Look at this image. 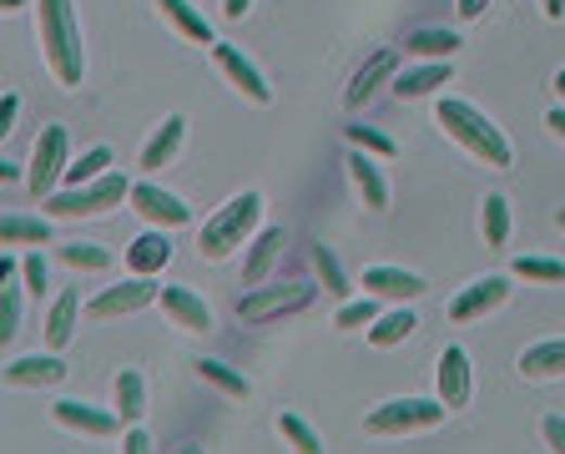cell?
Returning <instances> with one entry per match:
<instances>
[{
  "mask_svg": "<svg viewBox=\"0 0 565 454\" xmlns=\"http://www.w3.org/2000/svg\"><path fill=\"white\" fill-rule=\"evenodd\" d=\"M131 197V182L121 172H106L87 187H66L46 197V218H97V212H112L116 203Z\"/></svg>",
  "mask_w": 565,
  "mask_h": 454,
  "instance_id": "277c9868",
  "label": "cell"
},
{
  "mask_svg": "<svg viewBox=\"0 0 565 454\" xmlns=\"http://www.w3.org/2000/svg\"><path fill=\"white\" fill-rule=\"evenodd\" d=\"M121 454H152V434L131 425V429H127V444H121Z\"/></svg>",
  "mask_w": 565,
  "mask_h": 454,
  "instance_id": "b9f144b4",
  "label": "cell"
},
{
  "mask_svg": "<svg viewBox=\"0 0 565 454\" xmlns=\"http://www.w3.org/2000/svg\"><path fill=\"white\" fill-rule=\"evenodd\" d=\"M515 278L565 283V263H561V258H540V252H521V258H515Z\"/></svg>",
  "mask_w": 565,
  "mask_h": 454,
  "instance_id": "d6a6232c",
  "label": "cell"
},
{
  "mask_svg": "<svg viewBox=\"0 0 565 454\" xmlns=\"http://www.w3.org/2000/svg\"><path fill=\"white\" fill-rule=\"evenodd\" d=\"M15 112H21V96H11V91H5V102H0V132H11Z\"/></svg>",
  "mask_w": 565,
  "mask_h": 454,
  "instance_id": "7bdbcfd3",
  "label": "cell"
},
{
  "mask_svg": "<svg viewBox=\"0 0 565 454\" xmlns=\"http://www.w3.org/2000/svg\"><path fill=\"white\" fill-rule=\"evenodd\" d=\"M540 434H545L551 454H565V419H561V414H545V425H540Z\"/></svg>",
  "mask_w": 565,
  "mask_h": 454,
  "instance_id": "60d3db41",
  "label": "cell"
},
{
  "mask_svg": "<svg viewBox=\"0 0 565 454\" xmlns=\"http://www.w3.org/2000/svg\"><path fill=\"white\" fill-rule=\"evenodd\" d=\"M555 91H561V96H565V66H561V72H555Z\"/></svg>",
  "mask_w": 565,
  "mask_h": 454,
  "instance_id": "c3c4849f",
  "label": "cell"
},
{
  "mask_svg": "<svg viewBox=\"0 0 565 454\" xmlns=\"http://www.w3.org/2000/svg\"><path fill=\"white\" fill-rule=\"evenodd\" d=\"M76 313H81V298H76V288H66V294L51 303V313H46V349H51V353H61L66 343H72Z\"/></svg>",
  "mask_w": 565,
  "mask_h": 454,
  "instance_id": "603a6c76",
  "label": "cell"
},
{
  "mask_svg": "<svg viewBox=\"0 0 565 454\" xmlns=\"http://www.w3.org/2000/svg\"><path fill=\"white\" fill-rule=\"evenodd\" d=\"M177 454H203V450H192V444H188V450H177Z\"/></svg>",
  "mask_w": 565,
  "mask_h": 454,
  "instance_id": "816d5d0a",
  "label": "cell"
},
{
  "mask_svg": "<svg viewBox=\"0 0 565 454\" xmlns=\"http://www.w3.org/2000/svg\"><path fill=\"white\" fill-rule=\"evenodd\" d=\"M363 288L374 298H399V303H409V298L424 294V278L420 273H405V268H363Z\"/></svg>",
  "mask_w": 565,
  "mask_h": 454,
  "instance_id": "d6986e66",
  "label": "cell"
},
{
  "mask_svg": "<svg viewBox=\"0 0 565 454\" xmlns=\"http://www.w3.org/2000/svg\"><path fill=\"white\" fill-rule=\"evenodd\" d=\"M545 127H551V132L565 142V106H551V112H545Z\"/></svg>",
  "mask_w": 565,
  "mask_h": 454,
  "instance_id": "f6af8a7d",
  "label": "cell"
},
{
  "mask_svg": "<svg viewBox=\"0 0 565 454\" xmlns=\"http://www.w3.org/2000/svg\"><path fill=\"white\" fill-rule=\"evenodd\" d=\"M278 434L293 444V454H323V440L304 425V419H298V414H288V410L278 414Z\"/></svg>",
  "mask_w": 565,
  "mask_h": 454,
  "instance_id": "836d02e7",
  "label": "cell"
},
{
  "mask_svg": "<svg viewBox=\"0 0 565 454\" xmlns=\"http://www.w3.org/2000/svg\"><path fill=\"white\" fill-rule=\"evenodd\" d=\"M435 389H439V399H445V410H464L470 394H475V379H470V353H464L460 343H450V349L439 353Z\"/></svg>",
  "mask_w": 565,
  "mask_h": 454,
  "instance_id": "8fae6325",
  "label": "cell"
},
{
  "mask_svg": "<svg viewBox=\"0 0 565 454\" xmlns=\"http://www.w3.org/2000/svg\"><path fill=\"white\" fill-rule=\"evenodd\" d=\"M0 5H5V11H21V0H0Z\"/></svg>",
  "mask_w": 565,
  "mask_h": 454,
  "instance_id": "681fc988",
  "label": "cell"
},
{
  "mask_svg": "<svg viewBox=\"0 0 565 454\" xmlns=\"http://www.w3.org/2000/svg\"><path fill=\"white\" fill-rule=\"evenodd\" d=\"M545 15H551V21H565V0H545Z\"/></svg>",
  "mask_w": 565,
  "mask_h": 454,
  "instance_id": "7dc6e473",
  "label": "cell"
},
{
  "mask_svg": "<svg viewBox=\"0 0 565 454\" xmlns=\"http://www.w3.org/2000/svg\"><path fill=\"white\" fill-rule=\"evenodd\" d=\"M61 263L87 268V273H106V268H112V252H106L102 243H66V248H61Z\"/></svg>",
  "mask_w": 565,
  "mask_h": 454,
  "instance_id": "e575fe53",
  "label": "cell"
},
{
  "mask_svg": "<svg viewBox=\"0 0 565 454\" xmlns=\"http://www.w3.org/2000/svg\"><path fill=\"white\" fill-rule=\"evenodd\" d=\"M56 182H66V127H46L41 137H36V152H30V167H26V187L30 197H51L56 192Z\"/></svg>",
  "mask_w": 565,
  "mask_h": 454,
  "instance_id": "52a82bcc",
  "label": "cell"
},
{
  "mask_svg": "<svg viewBox=\"0 0 565 454\" xmlns=\"http://www.w3.org/2000/svg\"><path fill=\"white\" fill-rule=\"evenodd\" d=\"M555 222H561V228H565V207H561V212H555Z\"/></svg>",
  "mask_w": 565,
  "mask_h": 454,
  "instance_id": "f907efd6",
  "label": "cell"
},
{
  "mask_svg": "<svg viewBox=\"0 0 565 454\" xmlns=\"http://www.w3.org/2000/svg\"><path fill=\"white\" fill-rule=\"evenodd\" d=\"M131 212H142L152 228H167V233H172V228H182V222L192 218L188 203H182L177 192L157 187V182H137V187H131Z\"/></svg>",
  "mask_w": 565,
  "mask_h": 454,
  "instance_id": "30bf717a",
  "label": "cell"
},
{
  "mask_svg": "<svg viewBox=\"0 0 565 454\" xmlns=\"http://www.w3.org/2000/svg\"><path fill=\"white\" fill-rule=\"evenodd\" d=\"M157 303H162V313H167L172 323H182L188 334H207V328H213V313H207V303L192 294V288H182V283H167Z\"/></svg>",
  "mask_w": 565,
  "mask_h": 454,
  "instance_id": "9a60e30c",
  "label": "cell"
},
{
  "mask_svg": "<svg viewBox=\"0 0 565 454\" xmlns=\"http://www.w3.org/2000/svg\"><path fill=\"white\" fill-rule=\"evenodd\" d=\"M36 5H41V46L56 81L61 87H81L87 51H81V30H76V5L72 0H36Z\"/></svg>",
  "mask_w": 565,
  "mask_h": 454,
  "instance_id": "6da1fadb",
  "label": "cell"
},
{
  "mask_svg": "<svg viewBox=\"0 0 565 454\" xmlns=\"http://www.w3.org/2000/svg\"><path fill=\"white\" fill-rule=\"evenodd\" d=\"M258 218H262V197H258V192H237V197H228V203L207 218L203 233H197L203 258L222 263L232 248H243V243H247V233L258 228Z\"/></svg>",
  "mask_w": 565,
  "mask_h": 454,
  "instance_id": "3957f363",
  "label": "cell"
},
{
  "mask_svg": "<svg viewBox=\"0 0 565 454\" xmlns=\"http://www.w3.org/2000/svg\"><path fill=\"white\" fill-rule=\"evenodd\" d=\"M21 278H26V294L46 298V258H41V252H30L26 263H21Z\"/></svg>",
  "mask_w": 565,
  "mask_h": 454,
  "instance_id": "ab89813d",
  "label": "cell"
},
{
  "mask_svg": "<svg viewBox=\"0 0 565 454\" xmlns=\"http://www.w3.org/2000/svg\"><path fill=\"white\" fill-rule=\"evenodd\" d=\"M348 172H354V187H359V197H363V207L369 212H384L389 207V182L378 177V167L369 161V152H348Z\"/></svg>",
  "mask_w": 565,
  "mask_h": 454,
  "instance_id": "7402d4cb",
  "label": "cell"
},
{
  "mask_svg": "<svg viewBox=\"0 0 565 454\" xmlns=\"http://www.w3.org/2000/svg\"><path fill=\"white\" fill-rule=\"evenodd\" d=\"M394 76H399V56H394L389 46H378L374 56H369L359 72H354V81H348V91H344V106H348V112H359V106L369 102V96H374L384 81H394Z\"/></svg>",
  "mask_w": 565,
  "mask_h": 454,
  "instance_id": "5bb4252c",
  "label": "cell"
},
{
  "mask_svg": "<svg viewBox=\"0 0 565 454\" xmlns=\"http://www.w3.org/2000/svg\"><path fill=\"white\" fill-rule=\"evenodd\" d=\"M247 5H253V0H222V15H228V21H243Z\"/></svg>",
  "mask_w": 565,
  "mask_h": 454,
  "instance_id": "bcb514c9",
  "label": "cell"
},
{
  "mask_svg": "<svg viewBox=\"0 0 565 454\" xmlns=\"http://www.w3.org/2000/svg\"><path fill=\"white\" fill-rule=\"evenodd\" d=\"M0 237H5V248H26V243H51V218H5V228H0Z\"/></svg>",
  "mask_w": 565,
  "mask_h": 454,
  "instance_id": "4dcf8cb0",
  "label": "cell"
},
{
  "mask_svg": "<svg viewBox=\"0 0 565 454\" xmlns=\"http://www.w3.org/2000/svg\"><path fill=\"white\" fill-rule=\"evenodd\" d=\"M61 379H66V364H61L51 349L26 353V359H11V364H5V384H11V389H36V384L51 389V384H61Z\"/></svg>",
  "mask_w": 565,
  "mask_h": 454,
  "instance_id": "2e32d148",
  "label": "cell"
},
{
  "mask_svg": "<svg viewBox=\"0 0 565 454\" xmlns=\"http://www.w3.org/2000/svg\"><path fill=\"white\" fill-rule=\"evenodd\" d=\"M319 298L313 283H283V288H247V298H237V319L243 323H278L288 313H304Z\"/></svg>",
  "mask_w": 565,
  "mask_h": 454,
  "instance_id": "8992f818",
  "label": "cell"
},
{
  "mask_svg": "<svg viewBox=\"0 0 565 454\" xmlns=\"http://www.w3.org/2000/svg\"><path fill=\"white\" fill-rule=\"evenodd\" d=\"M450 76H454V66H450V61H429V66H414V72H399V76H394V96H399V102H414V96H429V91L450 87Z\"/></svg>",
  "mask_w": 565,
  "mask_h": 454,
  "instance_id": "ffe728a7",
  "label": "cell"
},
{
  "mask_svg": "<svg viewBox=\"0 0 565 454\" xmlns=\"http://www.w3.org/2000/svg\"><path fill=\"white\" fill-rule=\"evenodd\" d=\"M414 328H420L414 308H394V313H384V319L369 323V343H374V349H394V343H405Z\"/></svg>",
  "mask_w": 565,
  "mask_h": 454,
  "instance_id": "484cf974",
  "label": "cell"
},
{
  "mask_svg": "<svg viewBox=\"0 0 565 454\" xmlns=\"http://www.w3.org/2000/svg\"><path fill=\"white\" fill-rule=\"evenodd\" d=\"M21 294L26 288H15V278H0V338L21 334Z\"/></svg>",
  "mask_w": 565,
  "mask_h": 454,
  "instance_id": "d590c367",
  "label": "cell"
},
{
  "mask_svg": "<svg viewBox=\"0 0 565 454\" xmlns=\"http://www.w3.org/2000/svg\"><path fill=\"white\" fill-rule=\"evenodd\" d=\"M213 61H218V66H222V76H228L232 87L243 91L247 102H258V106H268V102H273V91H268L262 72H258V66H253V61H247V56H243V51H237V46H232V41H218V46H213Z\"/></svg>",
  "mask_w": 565,
  "mask_h": 454,
  "instance_id": "4fadbf2b",
  "label": "cell"
},
{
  "mask_svg": "<svg viewBox=\"0 0 565 454\" xmlns=\"http://www.w3.org/2000/svg\"><path fill=\"white\" fill-rule=\"evenodd\" d=\"M374 319H378V298L369 294L363 303H344V308H338L334 328H363V323H374Z\"/></svg>",
  "mask_w": 565,
  "mask_h": 454,
  "instance_id": "74e56055",
  "label": "cell"
},
{
  "mask_svg": "<svg viewBox=\"0 0 565 454\" xmlns=\"http://www.w3.org/2000/svg\"><path fill=\"white\" fill-rule=\"evenodd\" d=\"M162 288L152 278H127V283H116V288H106V294H97L87 303L91 319H121V313H142L146 303H157Z\"/></svg>",
  "mask_w": 565,
  "mask_h": 454,
  "instance_id": "9c48e42d",
  "label": "cell"
},
{
  "mask_svg": "<svg viewBox=\"0 0 565 454\" xmlns=\"http://www.w3.org/2000/svg\"><path fill=\"white\" fill-rule=\"evenodd\" d=\"M348 142L359 152H369V157H394V142L384 132H374V127H348Z\"/></svg>",
  "mask_w": 565,
  "mask_h": 454,
  "instance_id": "f35d334b",
  "label": "cell"
},
{
  "mask_svg": "<svg viewBox=\"0 0 565 454\" xmlns=\"http://www.w3.org/2000/svg\"><path fill=\"white\" fill-rule=\"evenodd\" d=\"M182 137H188V117H177V112H172V117L152 132V142L142 147V167H146V172H162V167L182 152Z\"/></svg>",
  "mask_w": 565,
  "mask_h": 454,
  "instance_id": "44dd1931",
  "label": "cell"
},
{
  "mask_svg": "<svg viewBox=\"0 0 565 454\" xmlns=\"http://www.w3.org/2000/svg\"><path fill=\"white\" fill-rule=\"evenodd\" d=\"M283 228H262L253 243H247V263H243V288H262V278L273 273L278 252H283Z\"/></svg>",
  "mask_w": 565,
  "mask_h": 454,
  "instance_id": "e0dca14e",
  "label": "cell"
},
{
  "mask_svg": "<svg viewBox=\"0 0 565 454\" xmlns=\"http://www.w3.org/2000/svg\"><path fill=\"white\" fill-rule=\"evenodd\" d=\"M157 11L167 15V21H172V26L182 30L188 41H197V46H218V41H213V26H207V15L197 11L192 0H157Z\"/></svg>",
  "mask_w": 565,
  "mask_h": 454,
  "instance_id": "d4e9b609",
  "label": "cell"
},
{
  "mask_svg": "<svg viewBox=\"0 0 565 454\" xmlns=\"http://www.w3.org/2000/svg\"><path fill=\"white\" fill-rule=\"evenodd\" d=\"M106 167H112V147H91L87 157H76L72 167H66V187H87V182L106 177Z\"/></svg>",
  "mask_w": 565,
  "mask_h": 454,
  "instance_id": "1f68e13d",
  "label": "cell"
},
{
  "mask_svg": "<svg viewBox=\"0 0 565 454\" xmlns=\"http://www.w3.org/2000/svg\"><path fill=\"white\" fill-rule=\"evenodd\" d=\"M167 258H172V237H167V228H152V233H142L127 248V268L137 273V278H152V273H162V268H167Z\"/></svg>",
  "mask_w": 565,
  "mask_h": 454,
  "instance_id": "ac0fdd59",
  "label": "cell"
},
{
  "mask_svg": "<svg viewBox=\"0 0 565 454\" xmlns=\"http://www.w3.org/2000/svg\"><path fill=\"white\" fill-rule=\"evenodd\" d=\"M116 414H121L127 425H137L146 414V379L137 368H121V374H116Z\"/></svg>",
  "mask_w": 565,
  "mask_h": 454,
  "instance_id": "4316f807",
  "label": "cell"
},
{
  "mask_svg": "<svg viewBox=\"0 0 565 454\" xmlns=\"http://www.w3.org/2000/svg\"><path fill=\"white\" fill-rule=\"evenodd\" d=\"M525 379H561L565 374V338H551V343H536V349H525L515 359Z\"/></svg>",
  "mask_w": 565,
  "mask_h": 454,
  "instance_id": "cb8c5ba5",
  "label": "cell"
},
{
  "mask_svg": "<svg viewBox=\"0 0 565 454\" xmlns=\"http://www.w3.org/2000/svg\"><path fill=\"white\" fill-rule=\"evenodd\" d=\"M313 268H319V278L329 283V294H334V298L348 294V278H344V268H338V258H334L329 243H313Z\"/></svg>",
  "mask_w": 565,
  "mask_h": 454,
  "instance_id": "8d00e7d4",
  "label": "cell"
},
{
  "mask_svg": "<svg viewBox=\"0 0 565 454\" xmlns=\"http://www.w3.org/2000/svg\"><path fill=\"white\" fill-rule=\"evenodd\" d=\"M197 374H203V379L213 384V389L232 394V399H247V394H253V384H247L232 364H222V359H197Z\"/></svg>",
  "mask_w": 565,
  "mask_h": 454,
  "instance_id": "f1b7e54d",
  "label": "cell"
},
{
  "mask_svg": "<svg viewBox=\"0 0 565 454\" xmlns=\"http://www.w3.org/2000/svg\"><path fill=\"white\" fill-rule=\"evenodd\" d=\"M479 228H485V243H490V248H505V243H510V203L500 197V192H490V197H485Z\"/></svg>",
  "mask_w": 565,
  "mask_h": 454,
  "instance_id": "f546056e",
  "label": "cell"
},
{
  "mask_svg": "<svg viewBox=\"0 0 565 454\" xmlns=\"http://www.w3.org/2000/svg\"><path fill=\"white\" fill-rule=\"evenodd\" d=\"M439 127L460 142L470 157H479V161H490V167H500L505 172L510 161H515V152H510V142H505V132L495 127L479 106H470V102H460V96H445L439 102Z\"/></svg>",
  "mask_w": 565,
  "mask_h": 454,
  "instance_id": "7a4b0ae2",
  "label": "cell"
},
{
  "mask_svg": "<svg viewBox=\"0 0 565 454\" xmlns=\"http://www.w3.org/2000/svg\"><path fill=\"white\" fill-rule=\"evenodd\" d=\"M454 46H460V36L454 30H439V26H424V30H409L405 51L409 56H429V61H450Z\"/></svg>",
  "mask_w": 565,
  "mask_h": 454,
  "instance_id": "83f0119b",
  "label": "cell"
},
{
  "mask_svg": "<svg viewBox=\"0 0 565 454\" xmlns=\"http://www.w3.org/2000/svg\"><path fill=\"white\" fill-rule=\"evenodd\" d=\"M51 419L72 434H91V440H112L116 429L127 425L116 410H97V404H81V399H56L51 404Z\"/></svg>",
  "mask_w": 565,
  "mask_h": 454,
  "instance_id": "ba28073f",
  "label": "cell"
},
{
  "mask_svg": "<svg viewBox=\"0 0 565 454\" xmlns=\"http://www.w3.org/2000/svg\"><path fill=\"white\" fill-rule=\"evenodd\" d=\"M454 5H460V21H479V15H485V5H490V0H454Z\"/></svg>",
  "mask_w": 565,
  "mask_h": 454,
  "instance_id": "ee69618b",
  "label": "cell"
},
{
  "mask_svg": "<svg viewBox=\"0 0 565 454\" xmlns=\"http://www.w3.org/2000/svg\"><path fill=\"white\" fill-rule=\"evenodd\" d=\"M445 414H450L445 399H389V404L369 410L363 429L369 434H414V429H439Z\"/></svg>",
  "mask_w": 565,
  "mask_h": 454,
  "instance_id": "5b68a950",
  "label": "cell"
},
{
  "mask_svg": "<svg viewBox=\"0 0 565 454\" xmlns=\"http://www.w3.org/2000/svg\"><path fill=\"white\" fill-rule=\"evenodd\" d=\"M510 298V278H500V273H490V278H475L470 288H460L450 303V319L454 323H475L485 319V313H495V308Z\"/></svg>",
  "mask_w": 565,
  "mask_h": 454,
  "instance_id": "7c38bea8",
  "label": "cell"
}]
</instances>
